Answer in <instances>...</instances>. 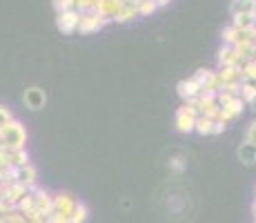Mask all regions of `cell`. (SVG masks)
<instances>
[{
    "instance_id": "17",
    "label": "cell",
    "mask_w": 256,
    "mask_h": 223,
    "mask_svg": "<svg viewBox=\"0 0 256 223\" xmlns=\"http://www.w3.org/2000/svg\"><path fill=\"white\" fill-rule=\"evenodd\" d=\"M238 158L240 163H245V165H254L256 163V145L250 141H243L238 147Z\"/></svg>"
},
{
    "instance_id": "43",
    "label": "cell",
    "mask_w": 256,
    "mask_h": 223,
    "mask_svg": "<svg viewBox=\"0 0 256 223\" xmlns=\"http://www.w3.org/2000/svg\"><path fill=\"white\" fill-rule=\"evenodd\" d=\"M254 223H256V219H254Z\"/></svg>"
},
{
    "instance_id": "31",
    "label": "cell",
    "mask_w": 256,
    "mask_h": 223,
    "mask_svg": "<svg viewBox=\"0 0 256 223\" xmlns=\"http://www.w3.org/2000/svg\"><path fill=\"white\" fill-rule=\"evenodd\" d=\"M225 127H228V123L214 121V130H212V134H214V136H218V134H223V132H225Z\"/></svg>"
},
{
    "instance_id": "39",
    "label": "cell",
    "mask_w": 256,
    "mask_h": 223,
    "mask_svg": "<svg viewBox=\"0 0 256 223\" xmlns=\"http://www.w3.org/2000/svg\"><path fill=\"white\" fill-rule=\"evenodd\" d=\"M250 83H252V81H250ZM252 85H254V89H256V81H254V83H252Z\"/></svg>"
},
{
    "instance_id": "4",
    "label": "cell",
    "mask_w": 256,
    "mask_h": 223,
    "mask_svg": "<svg viewBox=\"0 0 256 223\" xmlns=\"http://www.w3.org/2000/svg\"><path fill=\"white\" fill-rule=\"evenodd\" d=\"M107 23H110V21H107V18H102L98 12H82L80 14V23H78V32H80V34L98 32V29H102Z\"/></svg>"
},
{
    "instance_id": "5",
    "label": "cell",
    "mask_w": 256,
    "mask_h": 223,
    "mask_svg": "<svg viewBox=\"0 0 256 223\" xmlns=\"http://www.w3.org/2000/svg\"><path fill=\"white\" fill-rule=\"evenodd\" d=\"M32 194H34V203H36V212L42 216H52L54 214V196L49 194L47 190L42 187H32Z\"/></svg>"
},
{
    "instance_id": "30",
    "label": "cell",
    "mask_w": 256,
    "mask_h": 223,
    "mask_svg": "<svg viewBox=\"0 0 256 223\" xmlns=\"http://www.w3.org/2000/svg\"><path fill=\"white\" fill-rule=\"evenodd\" d=\"M47 221L49 223H72L70 216H62V214H52V216H47Z\"/></svg>"
},
{
    "instance_id": "6",
    "label": "cell",
    "mask_w": 256,
    "mask_h": 223,
    "mask_svg": "<svg viewBox=\"0 0 256 223\" xmlns=\"http://www.w3.org/2000/svg\"><path fill=\"white\" fill-rule=\"evenodd\" d=\"M78 23H80V14L70 9V12L56 14V27L60 29L62 34H74L78 32Z\"/></svg>"
},
{
    "instance_id": "9",
    "label": "cell",
    "mask_w": 256,
    "mask_h": 223,
    "mask_svg": "<svg viewBox=\"0 0 256 223\" xmlns=\"http://www.w3.org/2000/svg\"><path fill=\"white\" fill-rule=\"evenodd\" d=\"M76 199L67 192H58L54 194V214H62V216H72L74 207H76Z\"/></svg>"
},
{
    "instance_id": "1",
    "label": "cell",
    "mask_w": 256,
    "mask_h": 223,
    "mask_svg": "<svg viewBox=\"0 0 256 223\" xmlns=\"http://www.w3.org/2000/svg\"><path fill=\"white\" fill-rule=\"evenodd\" d=\"M24 143H27V130L16 118L0 130V145L7 150H24Z\"/></svg>"
},
{
    "instance_id": "42",
    "label": "cell",
    "mask_w": 256,
    "mask_h": 223,
    "mask_svg": "<svg viewBox=\"0 0 256 223\" xmlns=\"http://www.w3.org/2000/svg\"><path fill=\"white\" fill-rule=\"evenodd\" d=\"M254 58H256V54H254Z\"/></svg>"
},
{
    "instance_id": "3",
    "label": "cell",
    "mask_w": 256,
    "mask_h": 223,
    "mask_svg": "<svg viewBox=\"0 0 256 223\" xmlns=\"http://www.w3.org/2000/svg\"><path fill=\"white\" fill-rule=\"evenodd\" d=\"M4 181H12V183H20V185H27L29 190L36 187V181H38V170L27 163V165H20V167H9L4 172Z\"/></svg>"
},
{
    "instance_id": "12",
    "label": "cell",
    "mask_w": 256,
    "mask_h": 223,
    "mask_svg": "<svg viewBox=\"0 0 256 223\" xmlns=\"http://www.w3.org/2000/svg\"><path fill=\"white\" fill-rule=\"evenodd\" d=\"M218 81H220V85H240L245 81L243 69H240V65L218 67Z\"/></svg>"
},
{
    "instance_id": "36",
    "label": "cell",
    "mask_w": 256,
    "mask_h": 223,
    "mask_svg": "<svg viewBox=\"0 0 256 223\" xmlns=\"http://www.w3.org/2000/svg\"><path fill=\"white\" fill-rule=\"evenodd\" d=\"M4 183V172H0V185Z\"/></svg>"
},
{
    "instance_id": "8",
    "label": "cell",
    "mask_w": 256,
    "mask_h": 223,
    "mask_svg": "<svg viewBox=\"0 0 256 223\" xmlns=\"http://www.w3.org/2000/svg\"><path fill=\"white\" fill-rule=\"evenodd\" d=\"M245 107H248V103L243 101L240 96H236L232 103H230L228 107H223V110L218 112V118L216 121H220V123H230V121H236V118L240 116V114L245 112Z\"/></svg>"
},
{
    "instance_id": "38",
    "label": "cell",
    "mask_w": 256,
    "mask_h": 223,
    "mask_svg": "<svg viewBox=\"0 0 256 223\" xmlns=\"http://www.w3.org/2000/svg\"><path fill=\"white\" fill-rule=\"evenodd\" d=\"M252 212H254V219H256V201H254V205H252Z\"/></svg>"
},
{
    "instance_id": "26",
    "label": "cell",
    "mask_w": 256,
    "mask_h": 223,
    "mask_svg": "<svg viewBox=\"0 0 256 223\" xmlns=\"http://www.w3.org/2000/svg\"><path fill=\"white\" fill-rule=\"evenodd\" d=\"M240 69H243V76H245V81H256V58H250L248 63H243L240 65Z\"/></svg>"
},
{
    "instance_id": "22",
    "label": "cell",
    "mask_w": 256,
    "mask_h": 223,
    "mask_svg": "<svg viewBox=\"0 0 256 223\" xmlns=\"http://www.w3.org/2000/svg\"><path fill=\"white\" fill-rule=\"evenodd\" d=\"M212 130H214V121H212V118H208V116L196 118V127H194L196 134H200V136H210Z\"/></svg>"
},
{
    "instance_id": "32",
    "label": "cell",
    "mask_w": 256,
    "mask_h": 223,
    "mask_svg": "<svg viewBox=\"0 0 256 223\" xmlns=\"http://www.w3.org/2000/svg\"><path fill=\"white\" fill-rule=\"evenodd\" d=\"M27 223H49V221H47V216L36 214V216H32V219H27Z\"/></svg>"
},
{
    "instance_id": "13",
    "label": "cell",
    "mask_w": 256,
    "mask_h": 223,
    "mask_svg": "<svg viewBox=\"0 0 256 223\" xmlns=\"http://www.w3.org/2000/svg\"><path fill=\"white\" fill-rule=\"evenodd\" d=\"M176 89H178V96L183 98L185 103L196 101V98H198V94L203 92V89H200V85L194 81V78H185V81H180L178 85H176Z\"/></svg>"
},
{
    "instance_id": "19",
    "label": "cell",
    "mask_w": 256,
    "mask_h": 223,
    "mask_svg": "<svg viewBox=\"0 0 256 223\" xmlns=\"http://www.w3.org/2000/svg\"><path fill=\"white\" fill-rule=\"evenodd\" d=\"M256 25V18L252 14H240V16H232V27L240 29V32H252Z\"/></svg>"
},
{
    "instance_id": "41",
    "label": "cell",
    "mask_w": 256,
    "mask_h": 223,
    "mask_svg": "<svg viewBox=\"0 0 256 223\" xmlns=\"http://www.w3.org/2000/svg\"><path fill=\"white\" fill-rule=\"evenodd\" d=\"M252 32H256V25H254V29H252Z\"/></svg>"
},
{
    "instance_id": "10",
    "label": "cell",
    "mask_w": 256,
    "mask_h": 223,
    "mask_svg": "<svg viewBox=\"0 0 256 223\" xmlns=\"http://www.w3.org/2000/svg\"><path fill=\"white\" fill-rule=\"evenodd\" d=\"M22 98H24V105L34 112L42 110L45 103H47V94H45V89H40V87H27Z\"/></svg>"
},
{
    "instance_id": "29",
    "label": "cell",
    "mask_w": 256,
    "mask_h": 223,
    "mask_svg": "<svg viewBox=\"0 0 256 223\" xmlns=\"http://www.w3.org/2000/svg\"><path fill=\"white\" fill-rule=\"evenodd\" d=\"M245 141H250V143H254V145H256V121L250 123L248 134H245Z\"/></svg>"
},
{
    "instance_id": "2",
    "label": "cell",
    "mask_w": 256,
    "mask_h": 223,
    "mask_svg": "<svg viewBox=\"0 0 256 223\" xmlns=\"http://www.w3.org/2000/svg\"><path fill=\"white\" fill-rule=\"evenodd\" d=\"M200 116V110L196 103H183V107L176 110V116H174V123H176V130L183 132V134H190L194 132L196 127V118Z\"/></svg>"
},
{
    "instance_id": "27",
    "label": "cell",
    "mask_w": 256,
    "mask_h": 223,
    "mask_svg": "<svg viewBox=\"0 0 256 223\" xmlns=\"http://www.w3.org/2000/svg\"><path fill=\"white\" fill-rule=\"evenodd\" d=\"M72 3H74V0H54V9H56V14L70 12V9H72Z\"/></svg>"
},
{
    "instance_id": "15",
    "label": "cell",
    "mask_w": 256,
    "mask_h": 223,
    "mask_svg": "<svg viewBox=\"0 0 256 223\" xmlns=\"http://www.w3.org/2000/svg\"><path fill=\"white\" fill-rule=\"evenodd\" d=\"M234 65H240L238 54H236L234 47L223 45V47H220V52H218V67H234Z\"/></svg>"
},
{
    "instance_id": "24",
    "label": "cell",
    "mask_w": 256,
    "mask_h": 223,
    "mask_svg": "<svg viewBox=\"0 0 256 223\" xmlns=\"http://www.w3.org/2000/svg\"><path fill=\"white\" fill-rule=\"evenodd\" d=\"M134 3H136V12H138V16H152V14L158 9L154 0H134Z\"/></svg>"
},
{
    "instance_id": "16",
    "label": "cell",
    "mask_w": 256,
    "mask_h": 223,
    "mask_svg": "<svg viewBox=\"0 0 256 223\" xmlns=\"http://www.w3.org/2000/svg\"><path fill=\"white\" fill-rule=\"evenodd\" d=\"M4 158H7L9 167H20V165H27L29 163L27 150H7V147H4Z\"/></svg>"
},
{
    "instance_id": "28",
    "label": "cell",
    "mask_w": 256,
    "mask_h": 223,
    "mask_svg": "<svg viewBox=\"0 0 256 223\" xmlns=\"http://www.w3.org/2000/svg\"><path fill=\"white\" fill-rule=\"evenodd\" d=\"M12 121H14V118H12V112H9L7 107L0 105V130H2L7 123H12Z\"/></svg>"
},
{
    "instance_id": "18",
    "label": "cell",
    "mask_w": 256,
    "mask_h": 223,
    "mask_svg": "<svg viewBox=\"0 0 256 223\" xmlns=\"http://www.w3.org/2000/svg\"><path fill=\"white\" fill-rule=\"evenodd\" d=\"M16 210L20 212L24 219H32V216H36V214H38V212H36V203H34V194H32V192H29V194L24 196V199H22L20 203H18Z\"/></svg>"
},
{
    "instance_id": "40",
    "label": "cell",
    "mask_w": 256,
    "mask_h": 223,
    "mask_svg": "<svg viewBox=\"0 0 256 223\" xmlns=\"http://www.w3.org/2000/svg\"><path fill=\"white\" fill-rule=\"evenodd\" d=\"M0 223H4V219H2V216H0Z\"/></svg>"
},
{
    "instance_id": "34",
    "label": "cell",
    "mask_w": 256,
    "mask_h": 223,
    "mask_svg": "<svg viewBox=\"0 0 256 223\" xmlns=\"http://www.w3.org/2000/svg\"><path fill=\"white\" fill-rule=\"evenodd\" d=\"M250 43H252V45H254V49H256V32H252V41H250Z\"/></svg>"
},
{
    "instance_id": "20",
    "label": "cell",
    "mask_w": 256,
    "mask_h": 223,
    "mask_svg": "<svg viewBox=\"0 0 256 223\" xmlns=\"http://www.w3.org/2000/svg\"><path fill=\"white\" fill-rule=\"evenodd\" d=\"M138 16V12H136V3L134 0H130V3H125L120 7V12H118V16L114 18L116 23H127V21H132V18H136Z\"/></svg>"
},
{
    "instance_id": "14",
    "label": "cell",
    "mask_w": 256,
    "mask_h": 223,
    "mask_svg": "<svg viewBox=\"0 0 256 223\" xmlns=\"http://www.w3.org/2000/svg\"><path fill=\"white\" fill-rule=\"evenodd\" d=\"M120 7H122L120 0H98V7L94 12H98L107 21H114L118 16V12H120Z\"/></svg>"
},
{
    "instance_id": "25",
    "label": "cell",
    "mask_w": 256,
    "mask_h": 223,
    "mask_svg": "<svg viewBox=\"0 0 256 223\" xmlns=\"http://www.w3.org/2000/svg\"><path fill=\"white\" fill-rule=\"evenodd\" d=\"M240 98H243L245 103H252L254 98H256V89H254V85L250 81L240 83Z\"/></svg>"
},
{
    "instance_id": "11",
    "label": "cell",
    "mask_w": 256,
    "mask_h": 223,
    "mask_svg": "<svg viewBox=\"0 0 256 223\" xmlns=\"http://www.w3.org/2000/svg\"><path fill=\"white\" fill-rule=\"evenodd\" d=\"M220 38H223V45L236 47V45H240V43H250V41H252V32H240V29H236V27L230 25V27L223 29Z\"/></svg>"
},
{
    "instance_id": "37",
    "label": "cell",
    "mask_w": 256,
    "mask_h": 223,
    "mask_svg": "<svg viewBox=\"0 0 256 223\" xmlns=\"http://www.w3.org/2000/svg\"><path fill=\"white\" fill-rule=\"evenodd\" d=\"M252 16L256 18V0H254V9H252Z\"/></svg>"
},
{
    "instance_id": "23",
    "label": "cell",
    "mask_w": 256,
    "mask_h": 223,
    "mask_svg": "<svg viewBox=\"0 0 256 223\" xmlns=\"http://www.w3.org/2000/svg\"><path fill=\"white\" fill-rule=\"evenodd\" d=\"M87 216H90V210H87V205L78 201L76 207H74V212H72V216H70V221L72 223H85Z\"/></svg>"
},
{
    "instance_id": "35",
    "label": "cell",
    "mask_w": 256,
    "mask_h": 223,
    "mask_svg": "<svg viewBox=\"0 0 256 223\" xmlns=\"http://www.w3.org/2000/svg\"><path fill=\"white\" fill-rule=\"evenodd\" d=\"M248 105H250V107H252V110L256 112V98H254V101H252V103H248Z\"/></svg>"
},
{
    "instance_id": "7",
    "label": "cell",
    "mask_w": 256,
    "mask_h": 223,
    "mask_svg": "<svg viewBox=\"0 0 256 223\" xmlns=\"http://www.w3.org/2000/svg\"><path fill=\"white\" fill-rule=\"evenodd\" d=\"M192 78L198 83L200 89H212V92H218V89H220L218 72H214V69H198V72H196Z\"/></svg>"
},
{
    "instance_id": "33",
    "label": "cell",
    "mask_w": 256,
    "mask_h": 223,
    "mask_svg": "<svg viewBox=\"0 0 256 223\" xmlns=\"http://www.w3.org/2000/svg\"><path fill=\"white\" fill-rule=\"evenodd\" d=\"M154 3H156V7H165V5L170 3V0H154Z\"/></svg>"
},
{
    "instance_id": "21",
    "label": "cell",
    "mask_w": 256,
    "mask_h": 223,
    "mask_svg": "<svg viewBox=\"0 0 256 223\" xmlns=\"http://www.w3.org/2000/svg\"><path fill=\"white\" fill-rule=\"evenodd\" d=\"M254 0H232L230 5V14L232 16H240V14H252Z\"/></svg>"
}]
</instances>
